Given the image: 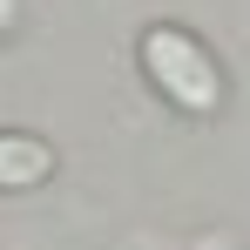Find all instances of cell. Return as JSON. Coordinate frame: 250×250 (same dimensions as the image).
<instances>
[{"label": "cell", "mask_w": 250, "mask_h": 250, "mask_svg": "<svg viewBox=\"0 0 250 250\" xmlns=\"http://www.w3.org/2000/svg\"><path fill=\"white\" fill-rule=\"evenodd\" d=\"M142 75L163 88V102H176L183 115H216L223 108V75L209 61V47L183 27H149L142 34Z\"/></svg>", "instance_id": "obj_1"}, {"label": "cell", "mask_w": 250, "mask_h": 250, "mask_svg": "<svg viewBox=\"0 0 250 250\" xmlns=\"http://www.w3.org/2000/svg\"><path fill=\"white\" fill-rule=\"evenodd\" d=\"M54 176V149L41 135H21V128H0V189H34Z\"/></svg>", "instance_id": "obj_2"}, {"label": "cell", "mask_w": 250, "mask_h": 250, "mask_svg": "<svg viewBox=\"0 0 250 250\" xmlns=\"http://www.w3.org/2000/svg\"><path fill=\"white\" fill-rule=\"evenodd\" d=\"M7 21H14V0H0V34H7Z\"/></svg>", "instance_id": "obj_3"}]
</instances>
